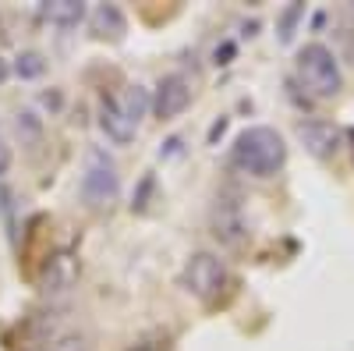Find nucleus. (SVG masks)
I'll list each match as a JSON object with an SVG mask.
<instances>
[{"label":"nucleus","instance_id":"nucleus-19","mask_svg":"<svg viewBox=\"0 0 354 351\" xmlns=\"http://www.w3.org/2000/svg\"><path fill=\"white\" fill-rule=\"evenodd\" d=\"M347 142H351V153H354V128L347 132Z\"/></svg>","mask_w":354,"mask_h":351},{"label":"nucleus","instance_id":"nucleus-1","mask_svg":"<svg viewBox=\"0 0 354 351\" xmlns=\"http://www.w3.org/2000/svg\"><path fill=\"white\" fill-rule=\"evenodd\" d=\"M230 163L241 174H252V178H273V174L287 163V142L277 128H245L230 145Z\"/></svg>","mask_w":354,"mask_h":351},{"label":"nucleus","instance_id":"nucleus-15","mask_svg":"<svg viewBox=\"0 0 354 351\" xmlns=\"http://www.w3.org/2000/svg\"><path fill=\"white\" fill-rule=\"evenodd\" d=\"M18 135L28 138V142L39 138V117H36L32 110H21V114H18Z\"/></svg>","mask_w":354,"mask_h":351},{"label":"nucleus","instance_id":"nucleus-10","mask_svg":"<svg viewBox=\"0 0 354 351\" xmlns=\"http://www.w3.org/2000/svg\"><path fill=\"white\" fill-rule=\"evenodd\" d=\"M88 25H93L96 39H121L128 33V18L117 4H100L93 15H88Z\"/></svg>","mask_w":354,"mask_h":351},{"label":"nucleus","instance_id":"nucleus-6","mask_svg":"<svg viewBox=\"0 0 354 351\" xmlns=\"http://www.w3.org/2000/svg\"><path fill=\"white\" fill-rule=\"evenodd\" d=\"M188 103H192V82L185 75L160 78L156 93H153V114L160 117V121H174L177 114H185Z\"/></svg>","mask_w":354,"mask_h":351},{"label":"nucleus","instance_id":"nucleus-14","mask_svg":"<svg viewBox=\"0 0 354 351\" xmlns=\"http://www.w3.org/2000/svg\"><path fill=\"white\" fill-rule=\"evenodd\" d=\"M117 100H121V107L128 110V117H131V121H135V125L142 121V114H145V110H149V107H153V100H149V93H145V89H142V85H131V89H128L124 96H117Z\"/></svg>","mask_w":354,"mask_h":351},{"label":"nucleus","instance_id":"nucleus-5","mask_svg":"<svg viewBox=\"0 0 354 351\" xmlns=\"http://www.w3.org/2000/svg\"><path fill=\"white\" fill-rule=\"evenodd\" d=\"M78 255L61 249V252H53L46 262H43V270H39V287H43V295H68V291L78 284Z\"/></svg>","mask_w":354,"mask_h":351},{"label":"nucleus","instance_id":"nucleus-7","mask_svg":"<svg viewBox=\"0 0 354 351\" xmlns=\"http://www.w3.org/2000/svg\"><path fill=\"white\" fill-rule=\"evenodd\" d=\"M213 234L227 245H238L245 238V220H241V202L234 192H223L213 206Z\"/></svg>","mask_w":354,"mask_h":351},{"label":"nucleus","instance_id":"nucleus-9","mask_svg":"<svg viewBox=\"0 0 354 351\" xmlns=\"http://www.w3.org/2000/svg\"><path fill=\"white\" fill-rule=\"evenodd\" d=\"M298 138L305 142V150L312 156H333L340 145V132L326 121H301L298 125Z\"/></svg>","mask_w":354,"mask_h":351},{"label":"nucleus","instance_id":"nucleus-8","mask_svg":"<svg viewBox=\"0 0 354 351\" xmlns=\"http://www.w3.org/2000/svg\"><path fill=\"white\" fill-rule=\"evenodd\" d=\"M100 128H103V135H106L113 145H128V142L135 138V132H138V125L128 117V110L121 107V100L106 96V93H103V100H100Z\"/></svg>","mask_w":354,"mask_h":351},{"label":"nucleus","instance_id":"nucleus-4","mask_svg":"<svg viewBox=\"0 0 354 351\" xmlns=\"http://www.w3.org/2000/svg\"><path fill=\"white\" fill-rule=\"evenodd\" d=\"M223 284H227V267L213 252H195L181 270V287L202 302H213L223 291Z\"/></svg>","mask_w":354,"mask_h":351},{"label":"nucleus","instance_id":"nucleus-2","mask_svg":"<svg viewBox=\"0 0 354 351\" xmlns=\"http://www.w3.org/2000/svg\"><path fill=\"white\" fill-rule=\"evenodd\" d=\"M298 78L308 85L315 96H337L344 89V71L337 53L326 43H305L298 50Z\"/></svg>","mask_w":354,"mask_h":351},{"label":"nucleus","instance_id":"nucleus-18","mask_svg":"<svg viewBox=\"0 0 354 351\" xmlns=\"http://www.w3.org/2000/svg\"><path fill=\"white\" fill-rule=\"evenodd\" d=\"M8 75H11V64L4 61V57H0V85H4V82H8Z\"/></svg>","mask_w":354,"mask_h":351},{"label":"nucleus","instance_id":"nucleus-17","mask_svg":"<svg viewBox=\"0 0 354 351\" xmlns=\"http://www.w3.org/2000/svg\"><path fill=\"white\" fill-rule=\"evenodd\" d=\"M8 167H11V150H8L4 135H0V178H4V174H8Z\"/></svg>","mask_w":354,"mask_h":351},{"label":"nucleus","instance_id":"nucleus-12","mask_svg":"<svg viewBox=\"0 0 354 351\" xmlns=\"http://www.w3.org/2000/svg\"><path fill=\"white\" fill-rule=\"evenodd\" d=\"M43 71H46V57H43L39 50H25V53L15 57V75H18V78L28 82V78H39Z\"/></svg>","mask_w":354,"mask_h":351},{"label":"nucleus","instance_id":"nucleus-13","mask_svg":"<svg viewBox=\"0 0 354 351\" xmlns=\"http://www.w3.org/2000/svg\"><path fill=\"white\" fill-rule=\"evenodd\" d=\"M301 18H305V4H298V0L280 11V18H277V36H280V43H290V39H294V28H298Z\"/></svg>","mask_w":354,"mask_h":351},{"label":"nucleus","instance_id":"nucleus-11","mask_svg":"<svg viewBox=\"0 0 354 351\" xmlns=\"http://www.w3.org/2000/svg\"><path fill=\"white\" fill-rule=\"evenodd\" d=\"M39 15L57 28H75L85 18V4L82 0H50V4H39Z\"/></svg>","mask_w":354,"mask_h":351},{"label":"nucleus","instance_id":"nucleus-16","mask_svg":"<svg viewBox=\"0 0 354 351\" xmlns=\"http://www.w3.org/2000/svg\"><path fill=\"white\" fill-rule=\"evenodd\" d=\"M46 351H88V341L82 334H61Z\"/></svg>","mask_w":354,"mask_h":351},{"label":"nucleus","instance_id":"nucleus-3","mask_svg":"<svg viewBox=\"0 0 354 351\" xmlns=\"http://www.w3.org/2000/svg\"><path fill=\"white\" fill-rule=\"evenodd\" d=\"M121 192V174L106 150L93 145L85 153V170H82V202L88 210H106Z\"/></svg>","mask_w":354,"mask_h":351}]
</instances>
